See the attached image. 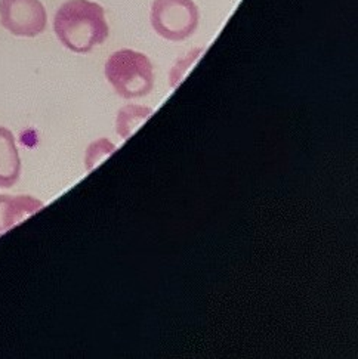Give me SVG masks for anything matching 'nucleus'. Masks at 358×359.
<instances>
[{
  "mask_svg": "<svg viewBox=\"0 0 358 359\" xmlns=\"http://www.w3.org/2000/svg\"><path fill=\"white\" fill-rule=\"evenodd\" d=\"M53 32L64 48L88 53L110 36L104 8L93 0H67L53 17Z\"/></svg>",
  "mask_w": 358,
  "mask_h": 359,
  "instance_id": "obj_1",
  "label": "nucleus"
},
{
  "mask_svg": "<svg viewBox=\"0 0 358 359\" xmlns=\"http://www.w3.org/2000/svg\"><path fill=\"white\" fill-rule=\"evenodd\" d=\"M105 77L117 95L125 100L144 98L154 89V67L145 53L119 49L110 55Z\"/></svg>",
  "mask_w": 358,
  "mask_h": 359,
  "instance_id": "obj_2",
  "label": "nucleus"
},
{
  "mask_svg": "<svg viewBox=\"0 0 358 359\" xmlns=\"http://www.w3.org/2000/svg\"><path fill=\"white\" fill-rule=\"evenodd\" d=\"M150 24L164 40L183 41L197 32L200 11L194 0H154Z\"/></svg>",
  "mask_w": 358,
  "mask_h": 359,
  "instance_id": "obj_3",
  "label": "nucleus"
},
{
  "mask_svg": "<svg viewBox=\"0 0 358 359\" xmlns=\"http://www.w3.org/2000/svg\"><path fill=\"white\" fill-rule=\"evenodd\" d=\"M0 22L20 37H37L46 30L48 13L40 0H0Z\"/></svg>",
  "mask_w": 358,
  "mask_h": 359,
  "instance_id": "obj_4",
  "label": "nucleus"
},
{
  "mask_svg": "<svg viewBox=\"0 0 358 359\" xmlns=\"http://www.w3.org/2000/svg\"><path fill=\"white\" fill-rule=\"evenodd\" d=\"M44 209V201L32 196H0V236Z\"/></svg>",
  "mask_w": 358,
  "mask_h": 359,
  "instance_id": "obj_5",
  "label": "nucleus"
},
{
  "mask_svg": "<svg viewBox=\"0 0 358 359\" xmlns=\"http://www.w3.org/2000/svg\"><path fill=\"white\" fill-rule=\"evenodd\" d=\"M21 158L13 133L0 126V188L8 189L18 182Z\"/></svg>",
  "mask_w": 358,
  "mask_h": 359,
  "instance_id": "obj_6",
  "label": "nucleus"
},
{
  "mask_svg": "<svg viewBox=\"0 0 358 359\" xmlns=\"http://www.w3.org/2000/svg\"><path fill=\"white\" fill-rule=\"evenodd\" d=\"M153 114V109L148 107L141 105H126L123 107L116 120V130L123 137V140H129V137L140 129L142 124Z\"/></svg>",
  "mask_w": 358,
  "mask_h": 359,
  "instance_id": "obj_7",
  "label": "nucleus"
},
{
  "mask_svg": "<svg viewBox=\"0 0 358 359\" xmlns=\"http://www.w3.org/2000/svg\"><path fill=\"white\" fill-rule=\"evenodd\" d=\"M114 144L110 142L108 140H100L88 148V154H86V168L88 170H92L96 168L104 158L108 156H112L114 153Z\"/></svg>",
  "mask_w": 358,
  "mask_h": 359,
  "instance_id": "obj_8",
  "label": "nucleus"
},
{
  "mask_svg": "<svg viewBox=\"0 0 358 359\" xmlns=\"http://www.w3.org/2000/svg\"><path fill=\"white\" fill-rule=\"evenodd\" d=\"M203 52H204V48L192 49L190 53L185 55L184 58L176 61V64L172 67V70H171V86L172 88H176L179 83H181V80L184 79L188 68L201 57Z\"/></svg>",
  "mask_w": 358,
  "mask_h": 359,
  "instance_id": "obj_9",
  "label": "nucleus"
}]
</instances>
